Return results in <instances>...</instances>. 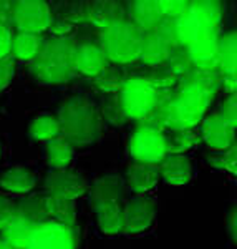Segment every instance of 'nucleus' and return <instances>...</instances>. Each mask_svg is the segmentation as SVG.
<instances>
[{"label":"nucleus","instance_id":"1","mask_svg":"<svg viewBox=\"0 0 237 249\" xmlns=\"http://www.w3.org/2000/svg\"><path fill=\"white\" fill-rule=\"evenodd\" d=\"M60 133L71 146H90L103 135L104 122L100 108L86 96H71L58 108Z\"/></svg>","mask_w":237,"mask_h":249},{"label":"nucleus","instance_id":"2","mask_svg":"<svg viewBox=\"0 0 237 249\" xmlns=\"http://www.w3.org/2000/svg\"><path fill=\"white\" fill-rule=\"evenodd\" d=\"M78 43L71 37L43 40L42 47L30 60V73L45 85H60L76 77L75 52Z\"/></svg>","mask_w":237,"mask_h":249},{"label":"nucleus","instance_id":"3","mask_svg":"<svg viewBox=\"0 0 237 249\" xmlns=\"http://www.w3.org/2000/svg\"><path fill=\"white\" fill-rule=\"evenodd\" d=\"M214 95L194 85H181L168 102L166 128L172 131L194 130L204 120Z\"/></svg>","mask_w":237,"mask_h":249},{"label":"nucleus","instance_id":"4","mask_svg":"<svg viewBox=\"0 0 237 249\" xmlns=\"http://www.w3.org/2000/svg\"><path fill=\"white\" fill-rule=\"evenodd\" d=\"M144 34L130 20H121L115 25L102 30L100 47L106 55L108 62L128 65L139 60Z\"/></svg>","mask_w":237,"mask_h":249},{"label":"nucleus","instance_id":"5","mask_svg":"<svg viewBox=\"0 0 237 249\" xmlns=\"http://www.w3.org/2000/svg\"><path fill=\"white\" fill-rule=\"evenodd\" d=\"M220 20H222V9L219 2H211V0L189 2V9L186 14L176 20L181 47H187L194 40L218 32Z\"/></svg>","mask_w":237,"mask_h":249},{"label":"nucleus","instance_id":"6","mask_svg":"<svg viewBox=\"0 0 237 249\" xmlns=\"http://www.w3.org/2000/svg\"><path fill=\"white\" fill-rule=\"evenodd\" d=\"M118 96L126 118L141 122L158 105L161 91L154 90L150 83H146L141 77L136 75V77L126 78Z\"/></svg>","mask_w":237,"mask_h":249},{"label":"nucleus","instance_id":"7","mask_svg":"<svg viewBox=\"0 0 237 249\" xmlns=\"http://www.w3.org/2000/svg\"><path fill=\"white\" fill-rule=\"evenodd\" d=\"M50 5L42 0H20L12 2L10 20L22 34L40 35L51 25Z\"/></svg>","mask_w":237,"mask_h":249},{"label":"nucleus","instance_id":"8","mask_svg":"<svg viewBox=\"0 0 237 249\" xmlns=\"http://www.w3.org/2000/svg\"><path fill=\"white\" fill-rule=\"evenodd\" d=\"M164 133L150 128L138 126L130 140V151L135 158V163L156 164L163 161L166 156V138Z\"/></svg>","mask_w":237,"mask_h":249},{"label":"nucleus","instance_id":"9","mask_svg":"<svg viewBox=\"0 0 237 249\" xmlns=\"http://www.w3.org/2000/svg\"><path fill=\"white\" fill-rule=\"evenodd\" d=\"M75 246L76 239L73 230L48 221L30 232L23 249H75Z\"/></svg>","mask_w":237,"mask_h":249},{"label":"nucleus","instance_id":"10","mask_svg":"<svg viewBox=\"0 0 237 249\" xmlns=\"http://www.w3.org/2000/svg\"><path fill=\"white\" fill-rule=\"evenodd\" d=\"M156 218V203L150 198L136 196L123 206V232L138 234L146 231Z\"/></svg>","mask_w":237,"mask_h":249},{"label":"nucleus","instance_id":"11","mask_svg":"<svg viewBox=\"0 0 237 249\" xmlns=\"http://www.w3.org/2000/svg\"><path fill=\"white\" fill-rule=\"evenodd\" d=\"M45 191L48 196L65 198L75 201L88 191V183L82 175L73 171H50L45 178Z\"/></svg>","mask_w":237,"mask_h":249},{"label":"nucleus","instance_id":"12","mask_svg":"<svg viewBox=\"0 0 237 249\" xmlns=\"http://www.w3.org/2000/svg\"><path fill=\"white\" fill-rule=\"evenodd\" d=\"M126 196V181L119 175H104L95 179L90 190V204L93 210L103 204H121Z\"/></svg>","mask_w":237,"mask_h":249},{"label":"nucleus","instance_id":"13","mask_svg":"<svg viewBox=\"0 0 237 249\" xmlns=\"http://www.w3.org/2000/svg\"><path fill=\"white\" fill-rule=\"evenodd\" d=\"M236 130L222 122L219 113H212L201 122V138L209 148L216 151H224L234 144Z\"/></svg>","mask_w":237,"mask_h":249},{"label":"nucleus","instance_id":"14","mask_svg":"<svg viewBox=\"0 0 237 249\" xmlns=\"http://www.w3.org/2000/svg\"><path fill=\"white\" fill-rule=\"evenodd\" d=\"M218 32H212L184 47L189 53L192 67L199 70H218Z\"/></svg>","mask_w":237,"mask_h":249},{"label":"nucleus","instance_id":"15","mask_svg":"<svg viewBox=\"0 0 237 249\" xmlns=\"http://www.w3.org/2000/svg\"><path fill=\"white\" fill-rule=\"evenodd\" d=\"M108 67V58L103 53L98 43H82L76 47L75 52V70L76 73L86 75V77H96Z\"/></svg>","mask_w":237,"mask_h":249},{"label":"nucleus","instance_id":"16","mask_svg":"<svg viewBox=\"0 0 237 249\" xmlns=\"http://www.w3.org/2000/svg\"><path fill=\"white\" fill-rule=\"evenodd\" d=\"M126 20V10L119 2H91L86 3V22L102 30Z\"/></svg>","mask_w":237,"mask_h":249},{"label":"nucleus","instance_id":"17","mask_svg":"<svg viewBox=\"0 0 237 249\" xmlns=\"http://www.w3.org/2000/svg\"><path fill=\"white\" fill-rule=\"evenodd\" d=\"M128 15L130 22L138 27L143 34L152 32L163 20L161 12L158 9V3L154 0H138V2L128 3Z\"/></svg>","mask_w":237,"mask_h":249},{"label":"nucleus","instance_id":"18","mask_svg":"<svg viewBox=\"0 0 237 249\" xmlns=\"http://www.w3.org/2000/svg\"><path fill=\"white\" fill-rule=\"evenodd\" d=\"M159 176L171 186H183L191 179L192 164L183 155H166L158 164Z\"/></svg>","mask_w":237,"mask_h":249},{"label":"nucleus","instance_id":"19","mask_svg":"<svg viewBox=\"0 0 237 249\" xmlns=\"http://www.w3.org/2000/svg\"><path fill=\"white\" fill-rule=\"evenodd\" d=\"M159 170L156 164H144V163H133L128 170L126 184L130 190L136 195L151 191L159 181Z\"/></svg>","mask_w":237,"mask_h":249},{"label":"nucleus","instance_id":"20","mask_svg":"<svg viewBox=\"0 0 237 249\" xmlns=\"http://www.w3.org/2000/svg\"><path fill=\"white\" fill-rule=\"evenodd\" d=\"M171 52H172V48L168 45L161 37H158L154 32H148L143 37L139 60L150 68L161 67L168 62Z\"/></svg>","mask_w":237,"mask_h":249},{"label":"nucleus","instance_id":"21","mask_svg":"<svg viewBox=\"0 0 237 249\" xmlns=\"http://www.w3.org/2000/svg\"><path fill=\"white\" fill-rule=\"evenodd\" d=\"M218 70L220 75L236 77L237 73V35L229 32L219 37L218 42Z\"/></svg>","mask_w":237,"mask_h":249},{"label":"nucleus","instance_id":"22","mask_svg":"<svg viewBox=\"0 0 237 249\" xmlns=\"http://www.w3.org/2000/svg\"><path fill=\"white\" fill-rule=\"evenodd\" d=\"M35 184H37L35 175L23 166H14L0 176V186L5 191L17 195H27L34 190Z\"/></svg>","mask_w":237,"mask_h":249},{"label":"nucleus","instance_id":"23","mask_svg":"<svg viewBox=\"0 0 237 249\" xmlns=\"http://www.w3.org/2000/svg\"><path fill=\"white\" fill-rule=\"evenodd\" d=\"M45 208L48 219L73 230L76 224V204L71 199L45 196Z\"/></svg>","mask_w":237,"mask_h":249},{"label":"nucleus","instance_id":"24","mask_svg":"<svg viewBox=\"0 0 237 249\" xmlns=\"http://www.w3.org/2000/svg\"><path fill=\"white\" fill-rule=\"evenodd\" d=\"M15 214L20 216L22 219L29 221L35 228L50 221L45 208V196L42 195L27 196L20 203H15Z\"/></svg>","mask_w":237,"mask_h":249},{"label":"nucleus","instance_id":"25","mask_svg":"<svg viewBox=\"0 0 237 249\" xmlns=\"http://www.w3.org/2000/svg\"><path fill=\"white\" fill-rule=\"evenodd\" d=\"M96 221L102 232L108 236H115L123 232V204H103L96 208Z\"/></svg>","mask_w":237,"mask_h":249},{"label":"nucleus","instance_id":"26","mask_svg":"<svg viewBox=\"0 0 237 249\" xmlns=\"http://www.w3.org/2000/svg\"><path fill=\"white\" fill-rule=\"evenodd\" d=\"M71 160H73V146L65 138L58 136L47 143V163L50 168H53V171L67 170Z\"/></svg>","mask_w":237,"mask_h":249},{"label":"nucleus","instance_id":"27","mask_svg":"<svg viewBox=\"0 0 237 249\" xmlns=\"http://www.w3.org/2000/svg\"><path fill=\"white\" fill-rule=\"evenodd\" d=\"M178 82L181 85H194L209 93L216 95L220 87V71L219 70H199L192 67L186 75H183Z\"/></svg>","mask_w":237,"mask_h":249},{"label":"nucleus","instance_id":"28","mask_svg":"<svg viewBox=\"0 0 237 249\" xmlns=\"http://www.w3.org/2000/svg\"><path fill=\"white\" fill-rule=\"evenodd\" d=\"M42 43H43V40L40 35L22 34V32H18L17 35H12L10 53L14 55L12 58L23 60V62H30V60L37 55V52L40 50Z\"/></svg>","mask_w":237,"mask_h":249},{"label":"nucleus","instance_id":"29","mask_svg":"<svg viewBox=\"0 0 237 249\" xmlns=\"http://www.w3.org/2000/svg\"><path fill=\"white\" fill-rule=\"evenodd\" d=\"M34 230H35L34 224H30L29 221L22 219L20 216L15 214L14 219L2 230V239L14 249H23L30 232Z\"/></svg>","mask_w":237,"mask_h":249},{"label":"nucleus","instance_id":"30","mask_svg":"<svg viewBox=\"0 0 237 249\" xmlns=\"http://www.w3.org/2000/svg\"><path fill=\"white\" fill-rule=\"evenodd\" d=\"M29 133L34 140L37 142H51V140L60 136V124L57 116L50 113H42L37 118H34V122L29 126Z\"/></svg>","mask_w":237,"mask_h":249},{"label":"nucleus","instance_id":"31","mask_svg":"<svg viewBox=\"0 0 237 249\" xmlns=\"http://www.w3.org/2000/svg\"><path fill=\"white\" fill-rule=\"evenodd\" d=\"M164 138H166L168 155H183L199 143L201 135L196 130H186V131H172L171 135L164 136Z\"/></svg>","mask_w":237,"mask_h":249},{"label":"nucleus","instance_id":"32","mask_svg":"<svg viewBox=\"0 0 237 249\" xmlns=\"http://www.w3.org/2000/svg\"><path fill=\"white\" fill-rule=\"evenodd\" d=\"M171 95L172 93H169V91H161L158 105L152 108L141 122H138V126L150 128V130H156L163 133V130L166 128V122H168V102H169Z\"/></svg>","mask_w":237,"mask_h":249},{"label":"nucleus","instance_id":"33","mask_svg":"<svg viewBox=\"0 0 237 249\" xmlns=\"http://www.w3.org/2000/svg\"><path fill=\"white\" fill-rule=\"evenodd\" d=\"M124 82H126V78H124L123 71L118 67L110 65L95 77V85L98 87V90H102L103 93L108 95H118L121 91Z\"/></svg>","mask_w":237,"mask_h":249},{"label":"nucleus","instance_id":"34","mask_svg":"<svg viewBox=\"0 0 237 249\" xmlns=\"http://www.w3.org/2000/svg\"><path fill=\"white\" fill-rule=\"evenodd\" d=\"M139 77H141L146 83H150V85L158 91H169L171 88H174V85L179 80L169 68H168V65L150 68V70L144 71V73H141Z\"/></svg>","mask_w":237,"mask_h":249},{"label":"nucleus","instance_id":"35","mask_svg":"<svg viewBox=\"0 0 237 249\" xmlns=\"http://www.w3.org/2000/svg\"><path fill=\"white\" fill-rule=\"evenodd\" d=\"M100 113H102L103 122L110 123L111 126H123L128 122L118 95H108L103 100V107L100 110Z\"/></svg>","mask_w":237,"mask_h":249},{"label":"nucleus","instance_id":"36","mask_svg":"<svg viewBox=\"0 0 237 249\" xmlns=\"http://www.w3.org/2000/svg\"><path fill=\"white\" fill-rule=\"evenodd\" d=\"M207 161L211 164L212 168L220 171H227L236 175L237 173V148L236 144H232L231 148L224 151H219L216 155H209L207 156Z\"/></svg>","mask_w":237,"mask_h":249},{"label":"nucleus","instance_id":"37","mask_svg":"<svg viewBox=\"0 0 237 249\" xmlns=\"http://www.w3.org/2000/svg\"><path fill=\"white\" fill-rule=\"evenodd\" d=\"M166 63H168V68H169L178 78L186 75L192 68L189 53H187V50L184 47H179V48H176V50H172Z\"/></svg>","mask_w":237,"mask_h":249},{"label":"nucleus","instance_id":"38","mask_svg":"<svg viewBox=\"0 0 237 249\" xmlns=\"http://www.w3.org/2000/svg\"><path fill=\"white\" fill-rule=\"evenodd\" d=\"M158 9L161 12L163 18L178 20L183 17L189 9V2L187 0H158Z\"/></svg>","mask_w":237,"mask_h":249},{"label":"nucleus","instance_id":"39","mask_svg":"<svg viewBox=\"0 0 237 249\" xmlns=\"http://www.w3.org/2000/svg\"><path fill=\"white\" fill-rule=\"evenodd\" d=\"M152 32H154L158 37H161L172 50H176V48L181 47L179 38H178V30H176V20L163 18L161 22H159V25Z\"/></svg>","mask_w":237,"mask_h":249},{"label":"nucleus","instance_id":"40","mask_svg":"<svg viewBox=\"0 0 237 249\" xmlns=\"http://www.w3.org/2000/svg\"><path fill=\"white\" fill-rule=\"evenodd\" d=\"M219 116L222 118L224 123L232 128V130H236V126H237V98H236V95H231L226 100V103H224L219 111Z\"/></svg>","mask_w":237,"mask_h":249},{"label":"nucleus","instance_id":"41","mask_svg":"<svg viewBox=\"0 0 237 249\" xmlns=\"http://www.w3.org/2000/svg\"><path fill=\"white\" fill-rule=\"evenodd\" d=\"M15 75V60L10 57L0 58V93L10 85Z\"/></svg>","mask_w":237,"mask_h":249},{"label":"nucleus","instance_id":"42","mask_svg":"<svg viewBox=\"0 0 237 249\" xmlns=\"http://www.w3.org/2000/svg\"><path fill=\"white\" fill-rule=\"evenodd\" d=\"M14 216H15V203L0 195V231L14 219Z\"/></svg>","mask_w":237,"mask_h":249},{"label":"nucleus","instance_id":"43","mask_svg":"<svg viewBox=\"0 0 237 249\" xmlns=\"http://www.w3.org/2000/svg\"><path fill=\"white\" fill-rule=\"evenodd\" d=\"M12 47V32L9 27H0V58H5L10 55Z\"/></svg>","mask_w":237,"mask_h":249},{"label":"nucleus","instance_id":"44","mask_svg":"<svg viewBox=\"0 0 237 249\" xmlns=\"http://www.w3.org/2000/svg\"><path fill=\"white\" fill-rule=\"evenodd\" d=\"M237 213L236 208H232L231 213L227 214V234L229 238H232V241L237 239Z\"/></svg>","mask_w":237,"mask_h":249},{"label":"nucleus","instance_id":"45","mask_svg":"<svg viewBox=\"0 0 237 249\" xmlns=\"http://www.w3.org/2000/svg\"><path fill=\"white\" fill-rule=\"evenodd\" d=\"M10 5L12 2H3L0 0V27H9L10 20Z\"/></svg>","mask_w":237,"mask_h":249},{"label":"nucleus","instance_id":"46","mask_svg":"<svg viewBox=\"0 0 237 249\" xmlns=\"http://www.w3.org/2000/svg\"><path fill=\"white\" fill-rule=\"evenodd\" d=\"M0 249H14V248L9 246V244H7L3 239H0Z\"/></svg>","mask_w":237,"mask_h":249}]
</instances>
